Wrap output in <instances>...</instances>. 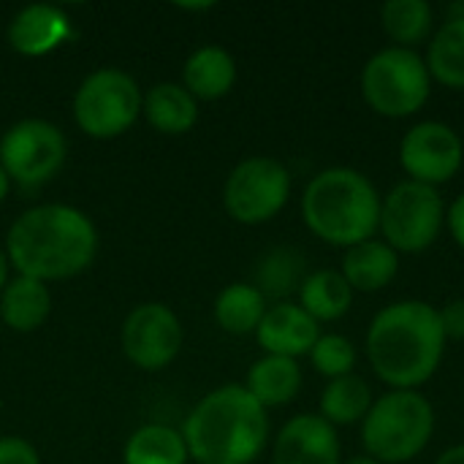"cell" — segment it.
I'll return each mask as SVG.
<instances>
[{
  "instance_id": "obj_1",
  "label": "cell",
  "mask_w": 464,
  "mask_h": 464,
  "mask_svg": "<svg viewBox=\"0 0 464 464\" xmlns=\"http://www.w3.org/2000/svg\"><path fill=\"white\" fill-rule=\"evenodd\" d=\"M438 307L421 299L386 304L367 329V359L372 372L397 392H419L430 383L446 353Z\"/></svg>"
},
{
  "instance_id": "obj_2",
  "label": "cell",
  "mask_w": 464,
  "mask_h": 464,
  "mask_svg": "<svg viewBox=\"0 0 464 464\" xmlns=\"http://www.w3.org/2000/svg\"><path fill=\"white\" fill-rule=\"evenodd\" d=\"M98 250L92 220L65 204H41L14 220L5 237V258L22 277L41 283L84 272Z\"/></svg>"
},
{
  "instance_id": "obj_3",
  "label": "cell",
  "mask_w": 464,
  "mask_h": 464,
  "mask_svg": "<svg viewBox=\"0 0 464 464\" xmlns=\"http://www.w3.org/2000/svg\"><path fill=\"white\" fill-rule=\"evenodd\" d=\"M185 446L198 464H250L269 440V416L245 386L209 392L185 421Z\"/></svg>"
},
{
  "instance_id": "obj_4",
  "label": "cell",
  "mask_w": 464,
  "mask_h": 464,
  "mask_svg": "<svg viewBox=\"0 0 464 464\" xmlns=\"http://www.w3.org/2000/svg\"><path fill=\"white\" fill-rule=\"evenodd\" d=\"M381 193L375 182L351 166L318 171L302 193L304 226L332 247H353L378 237Z\"/></svg>"
},
{
  "instance_id": "obj_5",
  "label": "cell",
  "mask_w": 464,
  "mask_h": 464,
  "mask_svg": "<svg viewBox=\"0 0 464 464\" xmlns=\"http://www.w3.org/2000/svg\"><path fill=\"white\" fill-rule=\"evenodd\" d=\"M435 435V408L421 392L381 394L362 421L367 457L381 464L413 462Z\"/></svg>"
},
{
  "instance_id": "obj_6",
  "label": "cell",
  "mask_w": 464,
  "mask_h": 464,
  "mask_svg": "<svg viewBox=\"0 0 464 464\" xmlns=\"http://www.w3.org/2000/svg\"><path fill=\"white\" fill-rule=\"evenodd\" d=\"M359 87L375 114L402 120L424 109L432 95V76L416 49L386 46L364 63Z\"/></svg>"
},
{
  "instance_id": "obj_7",
  "label": "cell",
  "mask_w": 464,
  "mask_h": 464,
  "mask_svg": "<svg viewBox=\"0 0 464 464\" xmlns=\"http://www.w3.org/2000/svg\"><path fill=\"white\" fill-rule=\"evenodd\" d=\"M446 228V201L438 188L402 179L381 198V239L397 253L430 250Z\"/></svg>"
},
{
  "instance_id": "obj_8",
  "label": "cell",
  "mask_w": 464,
  "mask_h": 464,
  "mask_svg": "<svg viewBox=\"0 0 464 464\" xmlns=\"http://www.w3.org/2000/svg\"><path fill=\"white\" fill-rule=\"evenodd\" d=\"M141 90L136 79L120 68L92 71L73 95L76 125L92 139L122 136L141 114Z\"/></svg>"
},
{
  "instance_id": "obj_9",
  "label": "cell",
  "mask_w": 464,
  "mask_h": 464,
  "mask_svg": "<svg viewBox=\"0 0 464 464\" xmlns=\"http://www.w3.org/2000/svg\"><path fill=\"white\" fill-rule=\"evenodd\" d=\"M291 196V174L277 158L256 155L234 166L223 188L226 212L245 226H261L283 212Z\"/></svg>"
},
{
  "instance_id": "obj_10",
  "label": "cell",
  "mask_w": 464,
  "mask_h": 464,
  "mask_svg": "<svg viewBox=\"0 0 464 464\" xmlns=\"http://www.w3.org/2000/svg\"><path fill=\"white\" fill-rule=\"evenodd\" d=\"M65 155L63 130L46 120H19L0 139V166L22 188L49 182L63 169Z\"/></svg>"
},
{
  "instance_id": "obj_11",
  "label": "cell",
  "mask_w": 464,
  "mask_h": 464,
  "mask_svg": "<svg viewBox=\"0 0 464 464\" xmlns=\"http://www.w3.org/2000/svg\"><path fill=\"white\" fill-rule=\"evenodd\" d=\"M464 163V144L457 128L440 120H424L405 130L400 141V166L408 179L438 188L451 182Z\"/></svg>"
},
{
  "instance_id": "obj_12",
  "label": "cell",
  "mask_w": 464,
  "mask_h": 464,
  "mask_svg": "<svg viewBox=\"0 0 464 464\" xmlns=\"http://www.w3.org/2000/svg\"><path fill=\"white\" fill-rule=\"evenodd\" d=\"M182 348V324L171 307L160 302L139 304L122 324V351L139 370L169 367Z\"/></svg>"
},
{
  "instance_id": "obj_13",
  "label": "cell",
  "mask_w": 464,
  "mask_h": 464,
  "mask_svg": "<svg viewBox=\"0 0 464 464\" xmlns=\"http://www.w3.org/2000/svg\"><path fill=\"white\" fill-rule=\"evenodd\" d=\"M272 464H343L337 430L318 413L294 416L275 438Z\"/></svg>"
},
{
  "instance_id": "obj_14",
  "label": "cell",
  "mask_w": 464,
  "mask_h": 464,
  "mask_svg": "<svg viewBox=\"0 0 464 464\" xmlns=\"http://www.w3.org/2000/svg\"><path fill=\"white\" fill-rule=\"evenodd\" d=\"M321 334H324L321 324L294 302L272 304L256 329L258 345L269 356H285V359L310 356Z\"/></svg>"
},
{
  "instance_id": "obj_15",
  "label": "cell",
  "mask_w": 464,
  "mask_h": 464,
  "mask_svg": "<svg viewBox=\"0 0 464 464\" xmlns=\"http://www.w3.org/2000/svg\"><path fill=\"white\" fill-rule=\"evenodd\" d=\"M71 38L68 16L49 3H33L14 14L8 24V44L14 52L27 57H41L54 52L60 44Z\"/></svg>"
},
{
  "instance_id": "obj_16",
  "label": "cell",
  "mask_w": 464,
  "mask_h": 464,
  "mask_svg": "<svg viewBox=\"0 0 464 464\" xmlns=\"http://www.w3.org/2000/svg\"><path fill=\"white\" fill-rule=\"evenodd\" d=\"M340 275L359 294H375L394 283L400 275V253L389 247L381 237H372L362 245H353L343 256Z\"/></svg>"
},
{
  "instance_id": "obj_17",
  "label": "cell",
  "mask_w": 464,
  "mask_h": 464,
  "mask_svg": "<svg viewBox=\"0 0 464 464\" xmlns=\"http://www.w3.org/2000/svg\"><path fill=\"white\" fill-rule=\"evenodd\" d=\"M185 90L201 101H218L231 92L237 82V60L228 49L209 44L185 60Z\"/></svg>"
},
{
  "instance_id": "obj_18",
  "label": "cell",
  "mask_w": 464,
  "mask_h": 464,
  "mask_svg": "<svg viewBox=\"0 0 464 464\" xmlns=\"http://www.w3.org/2000/svg\"><path fill=\"white\" fill-rule=\"evenodd\" d=\"M302 381L304 378H302V367L296 364V359L266 353L247 370L245 389L266 411V408H283L291 400H296L302 392Z\"/></svg>"
},
{
  "instance_id": "obj_19",
  "label": "cell",
  "mask_w": 464,
  "mask_h": 464,
  "mask_svg": "<svg viewBox=\"0 0 464 464\" xmlns=\"http://www.w3.org/2000/svg\"><path fill=\"white\" fill-rule=\"evenodd\" d=\"M141 114L147 117V122L155 130L169 133V136H179V133H188L196 125L198 103L185 90V84L160 82V84L147 90V95L141 101Z\"/></svg>"
},
{
  "instance_id": "obj_20",
  "label": "cell",
  "mask_w": 464,
  "mask_h": 464,
  "mask_svg": "<svg viewBox=\"0 0 464 464\" xmlns=\"http://www.w3.org/2000/svg\"><path fill=\"white\" fill-rule=\"evenodd\" d=\"M424 63L432 82H440L451 90H464V14L449 11L446 22L435 27Z\"/></svg>"
},
{
  "instance_id": "obj_21",
  "label": "cell",
  "mask_w": 464,
  "mask_h": 464,
  "mask_svg": "<svg viewBox=\"0 0 464 464\" xmlns=\"http://www.w3.org/2000/svg\"><path fill=\"white\" fill-rule=\"evenodd\" d=\"M49 310L52 296L41 280L19 275L0 294V318L14 332H35L49 318Z\"/></svg>"
},
{
  "instance_id": "obj_22",
  "label": "cell",
  "mask_w": 464,
  "mask_h": 464,
  "mask_svg": "<svg viewBox=\"0 0 464 464\" xmlns=\"http://www.w3.org/2000/svg\"><path fill=\"white\" fill-rule=\"evenodd\" d=\"M353 296L356 291L348 285L340 269H318L304 277L299 288V307L318 324H329L340 321L351 310Z\"/></svg>"
},
{
  "instance_id": "obj_23",
  "label": "cell",
  "mask_w": 464,
  "mask_h": 464,
  "mask_svg": "<svg viewBox=\"0 0 464 464\" xmlns=\"http://www.w3.org/2000/svg\"><path fill=\"white\" fill-rule=\"evenodd\" d=\"M375 397L370 383L362 375H345L337 381H329L321 394V419H326L334 430L337 427H353L362 424L370 413Z\"/></svg>"
},
{
  "instance_id": "obj_24",
  "label": "cell",
  "mask_w": 464,
  "mask_h": 464,
  "mask_svg": "<svg viewBox=\"0 0 464 464\" xmlns=\"http://www.w3.org/2000/svg\"><path fill=\"white\" fill-rule=\"evenodd\" d=\"M381 24L394 41L392 46L416 49L435 33V11L427 0H386L381 5Z\"/></svg>"
},
{
  "instance_id": "obj_25",
  "label": "cell",
  "mask_w": 464,
  "mask_h": 464,
  "mask_svg": "<svg viewBox=\"0 0 464 464\" xmlns=\"http://www.w3.org/2000/svg\"><path fill=\"white\" fill-rule=\"evenodd\" d=\"M269 304L253 283H231L215 299V321L228 334H250L264 321Z\"/></svg>"
},
{
  "instance_id": "obj_26",
  "label": "cell",
  "mask_w": 464,
  "mask_h": 464,
  "mask_svg": "<svg viewBox=\"0 0 464 464\" xmlns=\"http://www.w3.org/2000/svg\"><path fill=\"white\" fill-rule=\"evenodd\" d=\"M304 256L294 247H272L258 258L256 266V288L264 294V299L288 302L294 291L302 288L304 283Z\"/></svg>"
},
{
  "instance_id": "obj_27",
  "label": "cell",
  "mask_w": 464,
  "mask_h": 464,
  "mask_svg": "<svg viewBox=\"0 0 464 464\" xmlns=\"http://www.w3.org/2000/svg\"><path fill=\"white\" fill-rule=\"evenodd\" d=\"M188 457L182 432L166 424H147L136 430L122 451L125 464H185Z\"/></svg>"
},
{
  "instance_id": "obj_28",
  "label": "cell",
  "mask_w": 464,
  "mask_h": 464,
  "mask_svg": "<svg viewBox=\"0 0 464 464\" xmlns=\"http://www.w3.org/2000/svg\"><path fill=\"white\" fill-rule=\"evenodd\" d=\"M310 362L329 381L353 375V370H356V345L345 334H334V332L321 334L318 343L310 351Z\"/></svg>"
},
{
  "instance_id": "obj_29",
  "label": "cell",
  "mask_w": 464,
  "mask_h": 464,
  "mask_svg": "<svg viewBox=\"0 0 464 464\" xmlns=\"http://www.w3.org/2000/svg\"><path fill=\"white\" fill-rule=\"evenodd\" d=\"M0 464H41L38 451L22 438H0Z\"/></svg>"
},
{
  "instance_id": "obj_30",
  "label": "cell",
  "mask_w": 464,
  "mask_h": 464,
  "mask_svg": "<svg viewBox=\"0 0 464 464\" xmlns=\"http://www.w3.org/2000/svg\"><path fill=\"white\" fill-rule=\"evenodd\" d=\"M440 326L446 340H464V299H451L446 307H438Z\"/></svg>"
},
{
  "instance_id": "obj_31",
  "label": "cell",
  "mask_w": 464,
  "mask_h": 464,
  "mask_svg": "<svg viewBox=\"0 0 464 464\" xmlns=\"http://www.w3.org/2000/svg\"><path fill=\"white\" fill-rule=\"evenodd\" d=\"M446 226L451 239L464 250V193H459L449 207H446Z\"/></svg>"
},
{
  "instance_id": "obj_32",
  "label": "cell",
  "mask_w": 464,
  "mask_h": 464,
  "mask_svg": "<svg viewBox=\"0 0 464 464\" xmlns=\"http://www.w3.org/2000/svg\"><path fill=\"white\" fill-rule=\"evenodd\" d=\"M435 464H464V443H457V446H451V449H446Z\"/></svg>"
},
{
  "instance_id": "obj_33",
  "label": "cell",
  "mask_w": 464,
  "mask_h": 464,
  "mask_svg": "<svg viewBox=\"0 0 464 464\" xmlns=\"http://www.w3.org/2000/svg\"><path fill=\"white\" fill-rule=\"evenodd\" d=\"M5 285H8V258H5V253H0V294Z\"/></svg>"
},
{
  "instance_id": "obj_34",
  "label": "cell",
  "mask_w": 464,
  "mask_h": 464,
  "mask_svg": "<svg viewBox=\"0 0 464 464\" xmlns=\"http://www.w3.org/2000/svg\"><path fill=\"white\" fill-rule=\"evenodd\" d=\"M8 185H11V179H8V174L3 171V166H0V204H3V198L8 196Z\"/></svg>"
},
{
  "instance_id": "obj_35",
  "label": "cell",
  "mask_w": 464,
  "mask_h": 464,
  "mask_svg": "<svg viewBox=\"0 0 464 464\" xmlns=\"http://www.w3.org/2000/svg\"><path fill=\"white\" fill-rule=\"evenodd\" d=\"M343 464H381V462L364 454V457H353V459H348V462H343Z\"/></svg>"
},
{
  "instance_id": "obj_36",
  "label": "cell",
  "mask_w": 464,
  "mask_h": 464,
  "mask_svg": "<svg viewBox=\"0 0 464 464\" xmlns=\"http://www.w3.org/2000/svg\"><path fill=\"white\" fill-rule=\"evenodd\" d=\"M449 11H457V14H464V3H454V5H451Z\"/></svg>"
}]
</instances>
